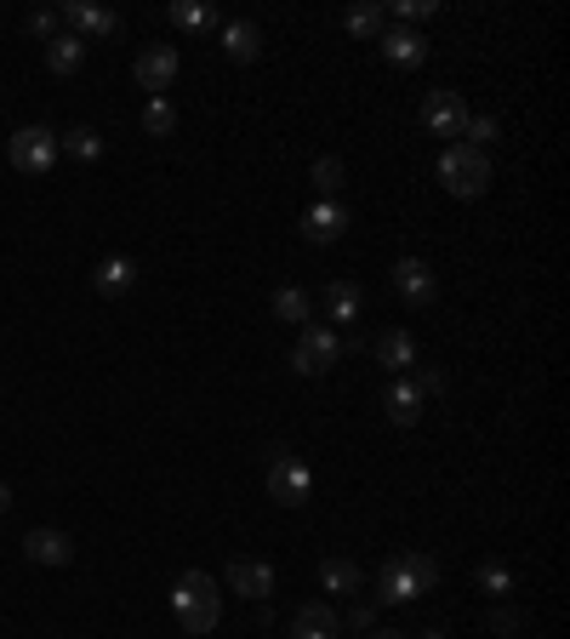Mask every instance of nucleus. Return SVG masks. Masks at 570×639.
Masks as SVG:
<instances>
[{"label": "nucleus", "instance_id": "1", "mask_svg": "<svg viewBox=\"0 0 570 639\" xmlns=\"http://www.w3.org/2000/svg\"><path fill=\"white\" fill-rule=\"evenodd\" d=\"M433 588H440V565H433V554H422V549H399L377 571V599L383 605H411Z\"/></svg>", "mask_w": 570, "mask_h": 639}, {"label": "nucleus", "instance_id": "2", "mask_svg": "<svg viewBox=\"0 0 570 639\" xmlns=\"http://www.w3.org/2000/svg\"><path fill=\"white\" fill-rule=\"evenodd\" d=\"M172 617L183 633H212L223 622V599H217V577L206 571H183L172 583Z\"/></svg>", "mask_w": 570, "mask_h": 639}, {"label": "nucleus", "instance_id": "3", "mask_svg": "<svg viewBox=\"0 0 570 639\" xmlns=\"http://www.w3.org/2000/svg\"><path fill=\"white\" fill-rule=\"evenodd\" d=\"M440 183L456 200H480L491 189V155L485 149H467V143H445L440 155Z\"/></svg>", "mask_w": 570, "mask_h": 639}, {"label": "nucleus", "instance_id": "4", "mask_svg": "<svg viewBox=\"0 0 570 639\" xmlns=\"http://www.w3.org/2000/svg\"><path fill=\"white\" fill-rule=\"evenodd\" d=\"M7 155H12V166H18L23 178H46L52 166H57V131L52 126H18Z\"/></svg>", "mask_w": 570, "mask_h": 639}, {"label": "nucleus", "instance_id": "5", "mask_svg": "<svg viewBox=\"0 0 570 639\" xmlns=\"http://www.w3.org/2000/svg\"><path fill=\"white\" fill-rule=\"evenodd\" d=\"M337 360H343L337 331H331V326H303V338H297V349H291V372L297 377H325Z\"/></svg>", "mask_w": 570, "mask_h": 639}, {"label": "nucleus", "instance_id": "6", "mask_svg": "<svg viewBox=\"0 0 570 639\" xmlns=\"http://www.w3.org/2000/svg\"><path fill=\"white\" fill-rule=\"evenodd\" d=\"M268 457H275V462H268V497H275L280 509H303V502H309V491H314L309 462L286 457V446H275Z\"/></svg>", "mask_w": 570, "mask_h": 639}, {"label": "nucleus", "instance_id": "7", "mask_svg": "<svg viewBox=\"0 0 570 639\" xmlns=\"http://www.w3.org/2000/svg\"><path fill=\"white\" fill-rule=\"evenodd\" d=\"M422 126L433 131V138H456L462 143V131H467V104H462V92H428L422 97Z\"/></svg>", "mask_w": 570, "mask_h": 639}, {"label": "nucleus", "instance_id": "8", "mask_svg": "<svg viewBox=\"0 0 570 639\" xmlns=\"http://www.w3.org/2000/svg\"><path fill=\"white\" fill-rule=\"evenodd\" d=\"M131 75H138V86L149 97H165L172 81H178V46H143L138 63H131Z\"/></svg>", "mask_w": 570, "mask_h": 639}, {"label": "nucleus", "instance_id": "9", "mask_svg": "<svg viewBox=\"0 0 570 639\" xmlns=\"http://www.w3.org/2000/svg\"><path fill=\"white\" fill-rule=\"evenodd\" d=\"M63 23H69V35H80V41H104V35H115V12L109 7H97V0H63V12H57Z\"/></svg>", "mask_w": 570, "mask_h": 639}, {"label": "nucleus", "instance_id": "10", "mask_svg": "<svg viewBox=\"0 0 570 639\" xmlns=\"http://www.w3.org/2000/svg\"><path fill=\"white\" fill-rule=\"evenodd\" d=\"M394 291L406 297L411 309H428L440 286H433V268H428L422 257H399V263H394Z\"/></svg>", "mask_w": 570, "mask_h": 639}, {"label": "nucleus", "instance_id": "11", "mask_svg": "<svg viewBox=\"0 0 570 639\" xmlns=\"http://www.w3.org/2000/svg\"><path fill=\"white\" fill-rule=\"evenodd\" d=\"M23 554L35 560V565H69L75 560V536L57 531V525H35V531L23 536Z\"/></svg>", "mask_w": 570, "mask_h": 639}, {"label": "nucleus", "instance_id": "12", "mask_svg": "<svg viewBox=\"0 0 570 639\" xmlns=\"http://www.w3.org/2000/svg\"><path fill=\"white\" fill-rule=\"evenodd\" d=\"M303 234L314 246H337L348 234V206H337V200H320V206L303 212Z\"/></svg>", "mask_w": 570, "mask_h": 639}, {"label": "nucleus", "instance_id": "13", "mask_svg": "<svg viewBox=\"0 0 570 639\" xmlns=\"http://www.w3.org/2000/svg\"><path fill=\"white\" fill-rule=\"evenodd\" d=\"M228 588L257 605V599L275 594V565H268V560H234L228 565Z\"/></svg>", "mask_w": 570, "mask_h": 639}, {"label": "nucleus", "instance_id": "14", "mask_svg": "<svg viewBox=\"0 0 570 639\" xmlns=\"http://www.w3.org/2000/svg\"><path fill=\"white\" fill-rule=\"evenodd\" d=\"M383 57L394 63V70H422L428 63V41L417 35V29H383Z\"/></svg>", "mask_w": 570, "mask_h": 639}, {"label": "nucleus", "instance_id": "15", "mask_svg": "<svg viewBox=\"0 0 570 639\" xmlns=\"http://www.w3.org/2000/svg\"><path fill=\"white\" fill-rule=\"evenodd\" d=\"M383 412H388V423H394V428L422 423V394H417V383H411V377H394V383H388V394H383Z\"/></svg>", "mask_w": 570, "mask_h": 639}, {"label": "nucleus", "instance_id": "16", "mask_svg": "<svg viewBox=\"0 0 570 639\" xmlns=\"http://www.w3.org/2000/svg\"><path fill=\"white\" fill-rule=\"evenodd\" d=\"M377 360L388 365L394 377H406L411 365H417V338H411V331H399V326H388L383 338H377Z\"/></svg>", "mask_w": 570, "mask_h": 639}, {"label": "nucleus", "instance_id": "17", "mask_svg": "<svg viewBox=\"0 0 570 639\" xmlns=\"http://www.w3.org/2000/svg\"><path fill=\"white\" fill-rule=\"evenodd\" d=\"M223 52H228L234 63H257V57H262V29H257L251 18L223 23Z\"/></svg>", "mask_w": 570, "mask_h": 639}, {"label": "nucleus", "instance_id": "18", "mask_svg": "<svg viewBox=\"0 0 570 639\" xmlns=\"http://www.w3.org/2000/svg\"><path fill=\"white\" fill-rule=\"evenodd\" d=\"M337 633H343V617L331 605H303L291 617V639H337Z\"/></svg>", "mask_w": 570, "mask_h": 639}, {"label": "nucleus", "instance_id": "19", "mask_svg": "<svg viewBox=\"0 0 570 639\" xmlns=\"http://www.w3.org/2000/svg\"><path fill=\"white\" fill-rule=\"evenodd\" d=\"M92 286L104 297H126L131 286H138V263H131V257H104V263H97V275H92Z\"/></svg>", "mask_w": 570, "mask_h": 639}, {"label": "nucleus", "instance_id": "20", "mask_svg": "<svg viewBox=\"0 0 570 639\" xmlns=\"http://www.w3.org/2000/svg\"><path fill=\"white\" fill-rule=\"evenodd\" d=\"M86 63V41L80 35H57V41H46V70L63 81V75H75Z\"/></svg>", "mask_w": 570, "mask_h": 639}, {"label": "nucleus", "instance_id": "21", "mask_svg": "<svg viewBox=\"0 0 570 639\" xmlns=\"http://www.w3.org/2000/svg\"><path fill=\"white\" fill-rule=\"evenodd\" d=\"M359 302H365V291H359L354 280H331V286H325V315L337 320V326H354Z\"/></svg>", "mask_w": 570, "mask_h": 639}, {"label": "nucleus", "instance_id": "22", "mask_svg": "<svg viewBox=\"0 0 570 639\" xmlns=\"http://www.w3.org/2000/svg\"><path fill=\"white\" fill-rule=\"evenodd\" d=\"M320 583H325V594H359V583H365V571L354 565V560H325L320 565Z\"/></svg>", "mask_w": 570, "mask_h": 639}, {"label": "nucleus", "instance_id": "23", "mask_svg": "<svg viewBox=\"0 0 570 639\" xmlns=\"http://www.w3.org/2000/svg\"><path fill=\"white\" fill-rule=\"evenodd\" d=\"M343 29H348L354 41H383L388 12H383V7H354V12H343Z\"/></svg>", "mask_w": 570, "mask_h": 639}, {"label": "nucleus", "instance_id": "24", "mask_svg": "<svg viewBox=\"0 0 570 639\" xmlns=\"http://www.w3.org/2000/svg\"><path fill=\"white\" fill-rule=\"evenodd\" d=\"M309 309H314V302H309V291H303V286H280V291H275V320L309 326Z\"/></svg>", "mask_w": 570, "mask_h": 639}, {"label": "nucleus", "instance_id": "25", "mask_svg": "<svg viewBox=\"0 0 570 639\" xmlns=\"http://www.w3.org/2000/svg\"><path fill=\"white\" fill-rule=\"evenodd\" d=\"M57 155H75V160H97V155H104V138H97L92 126H69V131H63V138H57Z\"/></svg>", "mask_w": 570, "mask_h": 639}, {"label": "nucleus", "instance_id": "26", "mask_svg": "<svg viewBox=\"0 0 570 639\" xmlns=\"http://www.w3.org/2000/svg\"><path fill=\"white\" fill-rule=\"evenodd\" d=\"M143 131H149V138H172V131H178L172 97H149V104H143Z\"/></svg>", "mask_w": 570, "mask_h": 639}, {"label": "nucleus", "instance_id": "27", "mask_svg": "<svg viewBox=\"0 0 570 639\" xmlns=\"http://www.w3.org/2000/svg\"><path fill=\"white\" fill-rule=\"evenodd\" d=\"M172 23L200 35V29H212V7H200V0H172Z\"/></svg>", "mask_w": 570, "mask_h": 639}, {"label": "nucleus", "instance_id": "28", "mask_svg": "<svg viewBox=\"0 0 570 639\" xmlns=\"http://www.w3.org/2000/svg\"><path fill=\"white\" fill-rule=\"evenodd\" d=\"M309 178H314V189H320V194H337L348 172H343V160H337V155H320V160H314V172H309Z\"/></svg>", "mask_w": 570, "mask_h": 639}, {"label": "nucleus", "instance_id": "29", "mask_svg": "<svg viewBox=\"0 0 570 639\" xmlns=\"http://www.w3.org/2000/svg\"><path fill=\"white\" fill-rule=\"evenodd\" d=\"M480 588H485L491 599H508V594H514V577H508V565L485 560V565H480Z\"/></svg>", "mask_w": 570, "mask_h": 639}, {"label": "nucleus", "instance_id": "30", "mask_svg": "<svg viewBox=\"0 0 570 639\" xmlns=\"http://www.w3.org/2000/svg\"><path fill=\"white\" fill-rule=\"evenodd\" d=\"M399 29H406V23H422V18H433V12H440V7H433V0H394V7H383Z\"/></svg>", "mask_w": 570, "mask_h": 639}, {"label": "nucleus", "instance_id": "31", "mask_svg": "<svg viewBox=\"0 0 570 639\" xmlns=\"http://www.w3.org/2000/svg\"><path fill=\"white\" fill-rule=\"evenodd\" d=\"M462 143H467V149H485V143H496V120H491V115H467Z\"/></svg>", "mask_w": 570, "mask_h": 639}, {"label": "nucleus", "instance_id": "32", "mask_svg": "<svg viewBox=\"0 0 570 639\" xmlns=\"http://www.w3.org/2000/svg\"><path fill=\"white\" fill-rule=\"evenodd\" d=\"M57 12H35V18H29V35H35V41H57Z\"/></svg>", "mask_w": 570, "mask_h": 639}, {"label": "nucleus", "instance_id": "33", "mask_svg": "<svg viewBox=\"0 0 570 639\" xmlns=\"http://www.w3.org/2000/svg\"><path fill=\"white\" fill-rule=\"evenodd\" d=\"M491 628H496V633H519V628H525V617L514 611V605H496V611H491Z\"/></svg>", "mask_w": 570, "mask_h": 639}, {"label": "nucleus", "instance_id": "34", "mask_svg": "<svg viewBox=\"0 0 570 639\" xmlns=\"http://www.w3.org/2000/svg\"><path fill=\"white\" fill-rule=\"evenodd\" d=\"M348 628H359V633H372L377 628V605H348V617H343Z\"/></svg>", "mask_w": 570, "mask_h": 639}, {"label": "nucleus", "instance_id": "35", "mask_svg": "<svg viewBox=\"0 0 570 639\" xmlns=\"http://www.w3.org/2000/svg\"><path fill=\"white\" fill-rule=\"evenodd\" d=\"M411 383H417V394H422V400H428V394H445V372H433V365H428V372H417Z\"/></svg>", "mask_w": 570, "mask_h": 639}, {"label": "nucleus", "instance_id": "36", "mask_svg": "<svg viewBox=\"0 0 570 639\" xmlns=\"http://www.w3.org/2000/svg\"><path fill=\"white\" fill-rule=\"evenodd\" d=\"M7 509H12V486H7V480H0V514H7Z\"/></svg>", "mask_w": 570, "mask_h": 639}, {"label": "nucleus", "instance_id": "37", "mask_svg": "<svg viewBox=\"0 0 570 639\" xmlns=\"http://www.w3.org/2000/svg\"><path fill=\"white\" fill-rule=\"evenodd\" d=\"M372 639H406V633H394V628H372Z\"/></svg>", "mask_w": 570, "mask_h": 639}, {"label": "nucleus", "instance_id": "38", "mask_svg": "<svg viewBox=\"0 0 570 639\" xmlns=\"http://www.w3.org/2000/svg\"><path fill=\"white\" fill-rule=\"evenodd\" d=\"M417 639H445V633H440V628H428V633H417Z\"/></svg>", "mask_w": 570, "mask_h": 639}]
</instances>
